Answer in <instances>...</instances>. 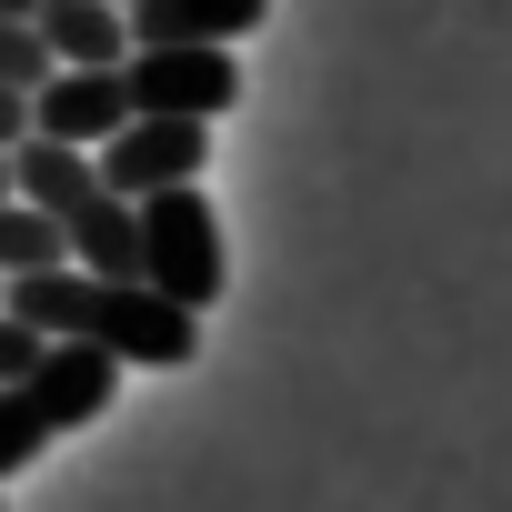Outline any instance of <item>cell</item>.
I'll list each match as a JSON object with an SVG mask.
<instances>
[{
  "label": "cell",
  "instance_id": "obj_1",
  "mask_svg": "<svg viewBox=\"0 0 512 512\" xmlns=\"http://www.w3.org/2000/svg\"><path fill=\"white\" fill-rule=\"evenodd\" d=\"M0 302H11L41 342H91V352H111L121 372H191V362H201V312L161 302L151 282H111V272L51 262V272L0 282Z\"/></svg>",
  "mask_w": 512,
  "mask_h": 512
},
{
  "label": "cell",
  "instance_id": "obj_2",
  "mask_svg": "<svg viewBox=\"0 0 512 512\" xmlns=\"http://www.w3.org/2000/svg\"><path fill=\"white\" fill-rule=\"evenodd\" d=\"M11 191L31 201V211H51V231H61V251L81 272H111V282H141L131 262H141V231H131V201L101 181V161L91 151H71V141H41V131H21L11 141Z\"/></svg>",
  "mask_w": 512,
  "mask_h": 512
},
{
  "label": "cell",
  "instance_id": "obj_3",
  "mask_svg": "<svg viewBox=\"0 0 512 512\" xmlns=\"http://www.w3.org/2000/svg\"><path fill=\"white\" fill-rule=\"evenodd\" d=\"M131 231H141V282L181 312H211L221 282H231V251H221V221L201 201V181H171V191H141L131 201Z\"/></svg>",
  "mask_w": 512,
  "mask_h": 512
},
{
  "label": "cell",
  "instance_id": "obj_4",
  "mask_svg": "<svg viewBox=\"0 0 512 512\" xmlns=\"http://www.w3.org/2000/svg\"><path fill=\"white\" fill-rule=\"evenodd\" d=\"M121 91H131V111L221 121L241 101V71H231L221 41H151V51H121Z\"/></svg>",
  "mask_w": 512,
  "mask_h": 512
},
{
  "label": "cell",
  "instance_id": "obj_5",
  "mask_svg": "<svg viewBox=\"0 0 512 512\" xmlns=\"http://www.w3.org/2000/svg\"><path fill=\"white\" fill-rule=\"evenodd\" d=\"M101 181L121 191V201H141V191H171V181H201L211 171V121H171V111H131L101 151Z\"/></svg>",
  "mask_w": 512,
  "mask_h": 512
},
{
  "label": "cell",
  "instance_id": "obj_6",
  "mask_svg": "<svg viewBox=\"0 0 512 512\" xmlns=\"http://www.w3.org/2000/svg\"><path fill=\"white\" fill-rule=\"evenodd\" d=\"M131 121V91H121V61H51L31 81V131L41 141H71V151H101L111 131Z\"/></svg>",
  "mask_w": 512,
  "mask_h": 512
},
{
  "label": "cell",
  "instance_id": "obj_7",
  "mask_svg": "<svg viewBox=\"0 0 512 512\" xmlns=\"http://www.w3.org/2000/svg\"><path fill=\"white\" fill-rule=\"evenodd\" d=\"M21 392H31V412H41L51 432H81V422H101V412H111L121 362H111V352H91V342H41V362L21 372Z\"/></svg>",
  "mask_w": 512,
  "mask_h": 512
},
{
  "label": "cell",
  "instance_id": "obj_8",
  "mask_svg": "<svg viewBox=\"0 0 512 512\" xmlns=\"http://www.w3.org/2000/svg\"><path fill=\"white\" fill-rule=\"evenodd\" d=\"M272 21V0H131L121 11V31H131V51H151V41H241V31H262Z\"/></svg>",
  "mask_w": 512,
  "mask_h": 512
},
{
  "label": "cell",
  "instance_id": "obj_9",
  "mask_svg": "<svg viewBox=\"0 0 512 512\" xmlns=\"http://www.w3.org/2000/svg\"><path fill=\"white\" fill-rule=\"evenodd\" d=\"M31 31H41L51 61H121V51H131V31H121L111 0H41Z\"/></svg>",
  "mask_w": 512,
  "mask_h": 512
},
{
  "label": "cell",
  "instance_id": "obj_10",
  "mask_svg": "<svg viewBox=\"0 0 512 512\" xmlns=\"http://www.w3.org/2000/svg\"><path fill=\"white\" fill-rule=\"evenodd\" d=\"M51 262H71V251H61V231H51V211H31L21 191H0V282L51 272Z\"/></svg>",
  "mask_w": 512,
  "mask_h": 512
},
{
  "label": "cell",
  "instance_id": "obj_11",
  "mask_svg": "<svg viewBox=\"0 0 512 512\" xmlns=\"http://www.w3.org/2000/svg\"><path fill=\"white\" fill-rule=\"evenodd\" d=\"M51 442V422L31 412V392L21 382H0V482H11V472H31V452Z\"/></svg>",
  "mask_w": 512,
  "mask_h": 512
},
{
  "label": "cell",
  "instance_id": "obj_12",
  "mask_svg": "<svg viewBox=\"0 0 512 512\" xmlns=\"http://www.w3.org/2000/svg\"><path fill=\"white\" fill-rule=\"evenodd\" d=\"M51 71V51H41V31L31 21H0V81H11V91H31Z\"/></svg>",
  "mask_w": 512,
  "mask_h": 512
},
{
  "label": "cell",
  "instance_id": "obj_13",
  "mask_svg": "<svg viewBox=\"0 0 512 512\" xmlns=\"http://www.w3.org/2000/svg\"><path fill=\"white\" fill-rule=\"evenodd\" d=\"M31 362H41V332H31V322H21L11 302H0V382H21Z\"/></svg>",
  "mask_w": 512,
  "mask_h": 512
},
{
  "label": "cell",
  "instance_id": "obj_14",
  "mask_svg": "<svg viewBox=\"0 0 512 512\" xmlns=\"http://www.w3.org/2000/svg\"><path fill=\"white\" fill-rule=\"evenodd\" d=\"M21 131H31V91H11V81H0V151H11Z\"/></svg>",
  "mask_w": 512,
  "mask_h": 512
},
{
  "label": "cell",
  "instance_id": "obj_15",
  "mask_svg": "<svg viewBox=\"0 0 512 512\" xmlns=\"http://www.w3.org/2000/svg\"><path fill=\"white\" fill-rule=\"evenodd\" d=\"M31 11H41V0H0V21H31Z\"/></svg>",
  "mask_w": 512,
  "mask_h": 512
},
{
  "label": "cell",
  "instance_id": "obj_16",
  "mask_svg": "<svg viewBox=\"0 0 512 512\" xmlns=\"http://www.w3.org/2000/svg\"><path fill=\"white\" fill-rule=\"evenodd\" d=\"M0 191H11V151H0Z\"/></svg>",
  "mask_w": 512,
  "mask_h": 512
},
{
  "label": "cell",
  "instance_id": "obj_17",
  "mask_svg": "<svg viewBox=\"0 0 512 512\" xmlns=\"http://www.w3.org/2000/svg\"><path fill=\"white\" fill-rule=\"evenodd\" d=\"M111 11H131V0H111Z\"/></svg>",
  "mask_w": 512,
  "mask_h": 512
}]
</instances>
